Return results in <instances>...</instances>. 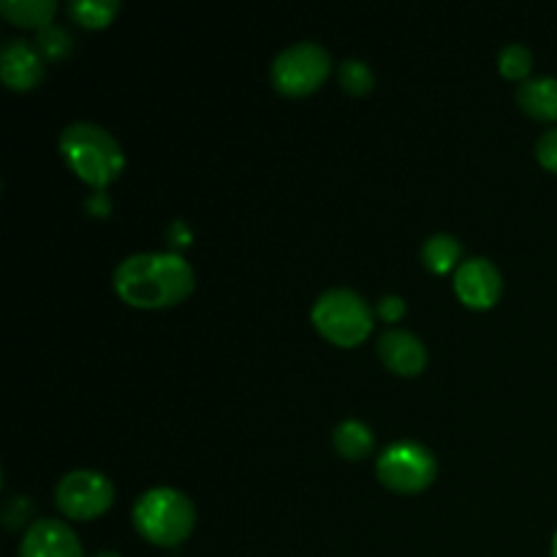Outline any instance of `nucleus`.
Wrapping results in <instances>:
<instances>
[{
  "instance_id": "f257e3e1",
  "label": "nucleus",
  "mask_w": 557,
  "mask_h": 557,
  "mask_svg": "<svg viewBox=\"0 0 557 557\" xmlns=\"http://www.w3.org/2000/svg\"><path fill=\"white\" fill-rule=\"evenodd\" d=\"M114 292L131 308L161 310L183 302L196 286L194 267L174 250H141L114 267Z\"/></svg>"
},
{
  "instance_id": "f03ea898",
  "label": "nucleus",
  "mask_w": 557,
  "mask_h": 557,
  "mask_svg": "<svg viewBox=\"0 0 557 557\" xmlns=\"http://www.w3.org/2000/svg\"><path fill=\"white\" fill-rule=\"evenodd\" d=\"M60 156L65 158L76 177L90 188L103 190L125 169V152L117 136L90 120H76L60 131Z\"/></svg>"
},
{
  "instance_id": "7ed1b4c3",
  "label": "nucleus",
  "mask_w": 557,
  "mask_h": 557,
  "mask_svg": "<svg viewBox=\"0 0 557 557\" xmlns=\"http://www.w3.org/2000/svg\"><path fill=\"white\" fill-rule=\"evenodd\" d=\"M134 528L141 539L158 547H177L190 536L196 525V506L183 490L150 487L136 498L131 511Z\"/></svg>"
},
{
  "instance_id": "20e7f679",
  "label": "nucleus",
  "mask_w": 557,
  "mask_h": 557,
  "mask_svg": "<svg viewBox=\"0 0 557 557\" xmlns=\"http://www.w3.org/2000/svg\"><path fill=\"white\" fill-rule=\"evenodd\" d=\"M310 319L326 341L341 348L359 346L373 330V310L368 299L346 286L321 292L310 310Z\"/></svg>"
},
{
  "instance_id": "39448f33",
  "label": "nucleus",
  "mask_w": 557,
  "mask_h": 557,
  "mask_svg": "<svg viewBox=\"0 0 557 557\" xmlns=\"http://www.w3.org/2000/svg\"><path fill=\"white\" fill-rule=\"evenodd\" d=\"M332 58L319 41H297L275 54L270 79L283 96H310L330 76Z\"/></svg>"
},
{
  "instance_id": "423d86ee",
  "label": "nucleus",
  "mask_w": 557,
  "mask_h": 557,
  "mask_svg": "<svg viewBox=\"0 0 557 557\" xmlns=\"http://www.w3.org/2000/svg\"><path fill=\"white\" fill-rule=\"evenodd\" d=\"M375 473L381 484L395 493H422L438 476V460L433 449L419 441H397L381 451L375 460Z\"/></svg>"
},
{
  "instance_id": "0eeeda50",
  "label": "nucleus",
  "mask_w": 557,
  "mask_h": 557,
  "mask_svg": "<svg viewBox=\"0 0 557 557\" xmlns=\"http://www.w3.org/2000/svg\"><path fill=\"white\" fill-rule=\"evenodd\" d=\"M54 504L69 520H92L114 504L112 479L92 468L69 471L54 487Z\"/></svg>"
},
{
  "instance_id": "6e6552de",
  "label": "nucleus",
  "mask_w": 557,
  "mask_h": 557,
  "mask_svg": "<svg viewBox=\"0 0 557 557\" xmlns=\"http://www.w3.org/2000/svg\"><path fill=\"white\" fill-rule=\"evenodd\" d=\"M455 292L462 305L473 310H487L498 302L504 292V275L498 267L484 256H471L455 272Z\"/></svg>"
},
{
  "instance_id": "1a4fd4ad",
  "label": "nucleus",
  "mask_w": 557,
  "mask_h": 557,
  "mask_svg": "<svg viewBox=\"0 0 557 557\" xmlns=\"http://www.w3.org/2000/svg\"><path fill=\"white\" fill-rule=\"evenodd\" d=\"M20 557H85V549L69 522L44 517L27 525L20 544Z\"/></svg>"
},
{
  "instance_id": "9d476101",
  "label": "nucleus",
  "mask_w": 557,
  "mask_h": 557,
  "mask_svg": "<svg viewBox=\"0 0 557 557\" xmlns=\"http://www.w3.org/2000/svg\"><path fill=\"white\" fill-rule=\"evenodd\" d=\"M0 79L11 90H33L44 79V54L38 52L36 41L25 38H9L0 49Z\"/></svg>"
},
{
  "instance_id": "9b49d317",
  "label": "nucleus",
  "mask_w": 557,
  "mask_h": 557,
  "mask_svg": "<svg viewBox=\"0 0 557 557\" xmlns=\"http://www.w3.org/2000/svg\"><path fill=\"white\" fill-rule=\"evenodd\" d=\"M375 348H379L381 362L397 375H419L428 368L424 343L413 332L400 330V326H389V330L381 332Z\"/></svg>"
},
{
  "instance_id": "f8f14e48",
  "label": "nucleus",
  "mask_w": 557,
  "mask_h": 557,
  "mask_svg": "<svg viewBox=\"0 0 557 557\" xmlns=\"http://www.w3.org/2000/svg\"><path fill=\"white\" fill-rule=\"evenodd\" d=\"M517 103H520L531 117L553 123V120H557V76H528V79L517 87Z\"/></svg>"
},
{
  "instance_id": "ddd939ff",
  "label": "nucleus",
  "mask_w": 557,
  "mask_h": 557,
  "mask_svg": "<svg viewBox=\"0 0 557 557\" xmlns=\"http://www.w3.org/2000/svg\"><path fill=\"white\" fill-rule=\"evenodd\" d=\"M422 261L430 272H435V275L457 272V267L462 264V243L455 234H430L422 245Z\"/></svg>"
},
{
  "instance_id": "4468645a",
  "label": "nucleus",
  "mask_w": 557,
  "mask_h": 557,
  "mask_svg": "<svg viewBox=\"0 0 557 557\" xmlns=\"http://www.w3.org/2000/svg\"><path fill=\"white\" fill-rule=\"evenodd\" d=\"M58 0H3L0 3V14L16 27H41L52 25L54 14H58Z\"/></svg>"
},
{
  "instance_id": "2eb2a0df",
  "label": "nucleus",
  "mask_w": 557,
  "mask_h": 557,
  "mask_svg": "<svg viewBox=\"0 0 557 557\" xmlns=\"http://www.w3.org/2000/svg\"><path fill=\"white\" fill-rule=\"evenodd\" d=\"M332 444L346 460H362V457L370 455L375 438L370 424H364L362 419H343L335 433H332Z\"/></svg>"
},
{
  "instance_id": "dca6fc26",
  "label": "nucleus",
  "mask_w": 557,
  "mask_h": 557,
  "mask_svg": "<svg viewBox=\"0 0 557 557\" xmlns=\"http://www.w3.org/2000/svg\"><path fill=\"white\" fill-rule=\"evenodd\" d=\"M71 20L82 27H90V30H101L109 22L114 20V14L120 11V0H71L65 5Z\"/></svg>"
},
{
  "instance_id": "f3484780",
  "label": "nucleus",
  "mask_w": 557,
  "mask_h": 557,
  "mask_svg": "<svg viewBox=\"0 0 557 557\" xmlns=\"http://www.w3.org/2000/svg\"><path fill=\"white\" fill-rule=\"evenodd\" d=\"M337 79H341L343 90L351 92V96H364V92L373 90L375 74L364 60L346 58L337 65Z\"/></svg>"
},
{
  "instance_id": "a211bd4d",
  "label": "nucleus",
  "mask_w": 557,
  "mask_h": 557,
  "mask_svg": "<svg viewBox=\"0 0 557 557\" xmlns=\"http://www.w3.org/2000/svg\"><path fill=\"white\" fill-rule=\"evenodd\" d=\"M498 69L506 79H528V74L533 71V52L525 44H506L498 52Z\"/></svg>"
},
{
  "instance_id": "6ab92c4d",
  "label": "nucleus",
  "mask_w": 557,
  "mask_h": 557,
  "mask_svg": "<svg viewBox=\"0 0 557 557\" xmlns=\"http://www.w3.org/2000/svg\"><path fill=\"white\" fill-rule=\"evenodd\" d=\"M36 47L44 54V60H63L74 49V36L63 25H47L36 30Z\"/></svg>"
},
{
  "instance_id": "aec40b11",
  "label": "nucleus",
  "mask_w": 557,
  "mask_h": 557,
  "mask_svg": "<svg viewBox=\"0 0 557 557\" xmlns=\"http://www.w3.org/2000/svg\"><path fill=\"white\" fill-rule=\"evenodd\" d=\"M30 517H33V500L27 498V495H11V498L5 500V506H3L5 528L16 531V528L25 525Z\"/></svg>"
},
{
  "instance_id": "412c9836",
  "label": "nucleus",
  "mask_w": 557,
  "mask_h": 557,
  "mask_svg": "<svg viewBox=\"0 0 557 557\" xmlns=\"http://www.w3.org/2000/svg\"><path fill=\"white\" fill-rule=\"evenodd\" d=\"M536 158L544 169H549V172L557 174V125L539 136Z\"/></svg>"
},
{
  "instance_id": "4be33fe9",
  "label": "nucleus",
  "mask_w": 557,
  "mask_h": 557,
  "mask_svg": "<svg viewBox=\"0 0 557 557\" xmlns=\"http://www.w3.org/2000/svg\"><path fill=\"white\" fill-rule=\"evenodd\" d=\"M375 313L384 321H389V324H395V321H400L403 315H406V299H403L400 294H384V297L375 302Z\"/></svg>"
},
{
  "instance_id": "5701e85b",
  "label": "nucleus",
  "mask_w": 557,
  "mask_h": 557,
  "mask_svg": "<svg viewBox=\"0 0 557 557\" xmlns=\"http://www.w3.org/2000/svg\"><path fill=\"white\" fill-rule=\"evenodd\" d=\"M166 237H169V245H172V248H174V253H180V248H185V245L190 243L188 223H185V221H174L172 226H169Z\"/></svg>"
},
{
  "instance_id": "b1692460",
  "label": "nucleus",
  "mask_w": 557,
  "mask_h": 557,
  "mask_svg": "<svg viewBox=\"0 0 557 557\" xmlns=\"http://www.w3.org/2000/svg\"><path fill=\"white\" fill-rule=\"evenodd\" d=\"M87 210H90L92 215L101 218V215H107L109 210H112V205H109V201H107V194H101V190H98V194L92 196L90 201H87Z\"/></svg>"
},
{
  "instance_id": "393cba45",
  "label": "nucleus",
  "mask_w": 557,
  "mask_h": 557,
  "mask_svg": "<svg viewBox=\"0 0 557 557\" xmlns=\"http://www.w3.org/2000/svg\"><path fill=\"white\" fill-rule=\"evenodd\" d=\"M92 557H120V555L112 553V549H101V553H96Z\"/></svg>"
},
{
  "instance_id": "a878e982",
  "label": "nucleus",
  "mask_w": 557,
  "mask_h": 557,
  "mask_svg": "<svg viewBox=\"0 0 557 557\" xmlns=\"http://www.w3.org/2000/svg\"><path fill=\"white\" fill-rule=\"evenodd\" d=\"M553 557H557V531H555V536H553Z\"/></svg>"
}]
</instances>
